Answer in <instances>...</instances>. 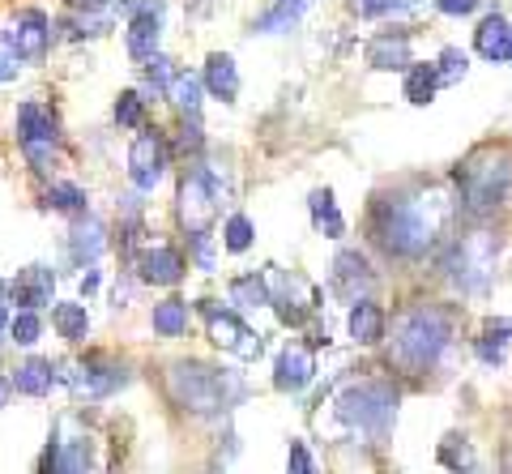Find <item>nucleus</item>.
<instances>
[{"label":"nucleus","instance_id":"obj_3","mask_svg":"<svg viewBox=\"0 0 512 474\" xmlns=\"http://www.w3.org/2000/svg\"><path fill=\"white\" fill-rule=\"evenodd\" d=\"M333 419L355 436H384L397 419V389L389 381H355L333 398Z\"/></svg>","mask_w":512,"mask_h":474},{"label":"nucleus","instance_id":"obj_33","mask_svg":"<svg viewBox=\"0 0 512 474\" xmlns=\"http://www.w3.org/2000/svg\"><path fill=\"white\" fill-rule=\"evenodd\" d=\"M9 334L18 346H35L39 334H43V321H39V312H18V316H9Z\"/></svg>","mask_w":512,"mask_h":474},{"label":"nucleus","instance_id":"obj_21","mask_svg":"<svg viewBox=\"0 0 512 474\" xmlns=\"http://www.w3.org/2000/svg\"><path fill=\"white\" fill-rule=\"evenodd\" d=\"M367 65L372 69H406L410 65V39L406 35H380L367 47Z\"/></svg>","mask_w":512,"mask_h":474},{"label":"nucleus","instance_id":"obj_38","mask_svg":"<svg viewBox=\"0 0 512 474\" xmlns=\"http://www.w3.org/2000/svg\"><path fill=\"white\" fill-rule=\"evenodd\" d=\"M141 116H146V107H141V94H120V103H116V120L124 124V129H141Z\"/></svg>","mask_w":512,"mask_h":474},{"label":"nucleus","instance_id":"obj_43","mask_svg":"<svg viewBox=\"0 0 512 474\" xmlns=\"http://www.w3.org/2000/svg\"><path fill=\"white\" fill-rule=\"evenodd\" d=\"M124 13H133V18H158L163 13V0H120Z\"/></svg>","mask_w":512,"mask_h":474},{"label":"nucleus","instance_id":"obj_13","mask_svg":"<svg viewBox=\"0 0 512 474\" xmlns=\"http://www.w3.org/2000/svg\"><path fill=\"white\" fill-rule=\"evenodd\" d=\"M137 278L150 282V287H171V282H180V278H184V257H180V248H171V244L146 248V252L137 257Z\"/></svg>","mask_w":512,"mask_h":474},{"label":"nucleus","instance_id":"obj_9","mask_svg":"<svg viewBox=\"0 0 512 474\" xmlns=\"http://www.w3.org/2000/svg\"><path fill=\"white\" fill-rule=\"evenodd\" d=\"M218 214V188L210 184V171H192L180 184V223L192 235H205Z\"/></svg>","mask_w":512,"mask_h":474},{"label":"nucleus","instance_id":"obj_14","mask_svg":"<svg viewBox=\"0 0 512 474\" xmlns=\"http://www.w3.org/2000/svg\"><path fill=\"white\" fill-rule=\"evenodd\" d=\"M64 381H69L73 393H86V398H103V393L120 389L128 376H124V368H107L103 359H86V363H77L73 372H64Z\"/></svg>","mask_w":512,"mask_h":474},{"label":"nucleus","instance_id":"obj_16","mask_svg":"<svg viewBox=\"0 0 512 474\" xmlns=\"http://www.w3.org/2000/svg\"><path fill=\"white\" fill-rule=\"evenodd\" d=\"M52 287H56L52 270H43V265H30V270H22L18 282H13V299L22 304V312H35L43 304H52Z\"/></svg>","mask_w":512,"mask_h":474},{"label":"nucleus","instance_id":"obj_23","mask_svg":"<svg viewBox=\"0 0 512 474\" xmlns=\"http://www.w3.org/2000/svg\"><path fill=\"white\" fill-rule=\"evenodd\" d=\"M13 385H18V393H26V398H43V393H52L56 372L47 359H26L18 368V376H13Z\"/></svg>","mask_w":512,"mask_h":474},{"label":"nucleus","instance_id":"obj_24","mask_svg":"<svg viewBox=\"0 0 512 474\" xmlns=\"http://www.w3.org/2000/svg\"><path fill=\"white\" fill-rule=\"evenodd\" d=\"M308 205H312V223H316V231H320V235H329V240H338V235L346 231V223H342V210H338V201H333L329 188H316Z\"/></svg>","mask_w":512,"mask_h":474},{"label":"nucleus","instance_id":"obj_5","mask_svg":"<svg viewBox=\"0 0 512 474\" xmlns=\"http://www.w3.org/2000/svg\"><path fill=\"white\" fill-rule=\"evenodd\" d=\"M167 385H171V398L184 410H192V415H214V410H227L231 398H239V381H227V376L205 368V363H175Z\"/></svg>","mask_w":512,"mask_h":474},{"label":"nucleus","instance_id":"obj_4","mask_svg":"<svg viewBox=\"0 0 512 474\" xmlns=\"http://www.w3.org/2000/svg\"><path fill=\"white\" fill-rule=\"evenodd\" d=\"M457 184H461V201L474 218H487L495 214L512 193V167L504 154L495 150H478L466 167L457 171Z\"/></svg>","mask_w":512,"mask_h":474},{"label":"nucleus","instance_id":"obj_18","mask_svg":"<svg viewBox=\"0 0 512 474\" xmlns=\"http://www.w3.org/2000/svg\"><path fill=\"white\" fill-rule=\"evenodd\" d=\"M201 86L210 90L214 99H235V94H239V69H235V60L227 52H214L210 60H205Z\"/></svg>","mask_w":512,"mask_h":474},{"label":"nucleus","instance_id":"obj_39","mask_svg":"<svg viewBox=\"0 0 512 474\" xmlns=\"http://www.w3.org/2000/svg\"><path fill=\"white\" fill-rule=\"evenodd\" d=\"M350 13H359V18H384V13L402 9L406 0H346Z\"/></svg>","mask_w":512,"mask_h":474},{"label":"nucleus","instance_id":"obj_17","mask_svg":"<svg viewBox=\"0 0 512 474\" xmlns=\"http://www.w3.org/2000/svg\"><path fill=\"white\" fill-rule=\"evenodd\" d=\"M43 474H90V445H86V436L64 440V445L47 449Z\"/></svg>","mask_w":512,"mask_h":474},{"label":"nucleus","instance_id":"obj_1","mask_svg":"<svg viewBox=\"0 0 512 474\" xmlns=\"http://www.w3.org/2000/svg\"><path fill=\"white\" fill-rule=\"evenodd\" d=\"M448 223V197L440 188H402L372 205V240L402 261H419L436 248Z\"/></svg>","mask_w":512,"mask_h":474},{"label":"nucleus","instance_id":"obj_48","mask_svg":"<svg viewBox=\"0 0 512 474\" xmlns=\"http://www.w3.org/2000/svg\"><path fill=\"white\" fill-rule=\"evenodd\" d=\"M508 60H512V39H508Z\"/></svg>","mask_w":512,"mask_h":474},{"label":"nucleus","instance_id":"obj_31","mask_svg":"<svg viewBox=\"0 0 512 474\" xmlns=\"http://www.w3.org/2000/svg\"><path fill=\"white\" fill-rule=\"evenodd\" d=\"M103 223H99V218H86V223H77L73 227V257L77 261H94V257H99V252H103Z\"/></svg>","mask_w":512,"mask_h":474},{"label":"nucleus","instance_id":"obj_32","mask_svg":"<svg viewBox=\"0 0 512 474\" xmlns=\"http://www.w3.org/2000/svg\"><path fill=\"white\" fill-rule=\"evenodd\" d=\"M440 90V82H436V65H414L410 73H406V99L414 103V107H423V103H431V94Z\"/></svg>","mask_w":512,"mask_h":474},{"label":"nucleus","instance_id":"obj_8","mask_svg":"<svg viewBox=\"0 0 512 474\" xmlns=\"http://www.w3.org/2000/svg\"><path fill=\"white\" fill-rule=\"evenodd\" d=\"M18 137H22V150L30 158V167L35 171L52 167V158H56V120H52V112L26 103L18 112Z\"/></svg>","mask_w":512,"mask_h":474},{"label":"nucleus","instance_id":"obj_41","mask_svg":"<svg viewBox=\"0 0 512 474\" xmlns=\"http://www.w3.org/2000/svg\"><path fill=\"white\" fill-rule=\"evenodd\" d=\"M18 69H22V56L13 52V43L0 35V82H9V77H18Z\"/></svg>","mask_w":512,"mask_h":474},{"label":"nucleus","instance_id":"obj_15","mask_svg":"<svg viewBox=\"0 0 512 474\" xmlns=\"http://www.w3.org/2000/svg\"><path fill=\"white\" fill-rule=\"evenodd\" d=\"M47 39H52V30H47V18H43L39 9H26L22 18L13 22V35H9L13 52H18L22 60L43 56V52H47Z\"/></svg>","mask_w":512,"mask_h":474},{"label":"nucleus","instance_id":"obj_12","mask_svg":"<svg viewBox=\"0 0 512 474\" xmlns=\"http://www.w3.org/2000/svg\"><path fill=\"white\" fill-rule=\"evenodd\" d=\"M312 376H316V355L303 342H286L274 363V385L282 393H299L312 385Z\"/></svg>","mask_w":512,"mask_h":474},{"label":"nucleus","instance_id":"obj_22","mask_svg":"<svg viewBox=\"0 0 512 474\" xmlns=\"http://www.w3.org/2000/svg\"><path fill=\"white\" fill-rule=\"evenodd\" d=\"M508 346H512V321H491L483 329V338L474 342V351L483 363H491V368H500V363L508 359Z\"/></svg>","mask_w":512,"mask_h":474},{"label":"nucleus","instance_id":"obj_6","mask_svg":"<svg viewBox=\"0 0 512 474\" xmlns=\"http://www.w3.org/2000/svg\"><path fill=\"white\" fill-rule=\"evenodd\" d=\"M495 257H500V240L491 231H474L448 252L444 274L453 287H461V295H483L495 274Z\"/></svg>","mask_w":512,"mask_h":474},{"label":"nucleus","instance_id":"obj_30","mask_svg":"<svg viewBox=\"0 0 512 474\" xmlns=\"http://www.w3.org/2000/svg\"><path fill=\"white\" fill-rule=\"evenodd\" d=\"M154 329L163 338H180L188 329V304L184 299H163V304L154 308Z\"/></svg>","mask_w":512,"mask_h":474},{"label":"nucleus","instance_id":"obj_42","mask_svg":"<svg viewBox=\"0 0 512 474\" xmlns=\"http://www.w3.org/2000/svg\"><path fill=\"white\" fill-rule=\"evenodd\" d=\"M146 77H150L158 90H167L171 77H175V73H171V60H167V56H150V60H146Z\"/></svg>","mask_w":512,"mask_h":474},{"label":"nucleus","instance_id":"obj_19","mask_svg":"<svg viewBox=\"0 0 512 474\" xmlns=\"http://www.w3.org/2000/svg\"><path fill=\"white\" fill-rule=\"evenodd\" d=\"M508 39H512V26L500 18V13L483 18L474 30V47H478L483 60H508Z\"/></svg>","mask_w":512,"mask_h":474},{"label":"nucleus","instance_id":"obj_2","mask_svg":"<svg viewBox=\"0 0 512 474\" xmlns=\"http://www.w3.org/2000/svg\"><path fill=\"white\" fill-rule=\"evenodd\" d=\"M453 312L440 304H414L393 321V338H389V359L402 372L419 376L431 372L444 359V351L453 346Z\"/></svg>","mask_w":512,"mask_h":474},{"label":"nucleus","instance_id":"obj_10","mask_svg":"<svg viewBox=\"0 0 512 474\" xmlns=\"http://www.w3.org/2000/svg\"><path fill=\"white\" fill-rule=\"evenodd\" d=\"M167 171V141L158 129H146L137 133L133 150H128V176H133V184L141 188V193H150V188L163 180Z\"/></svg>","mask_w":512,"mask_h":474},{"label":"nucleus","instance_id":"obj_36","mask_svg":"<svg viewBox=\"0 0 512 474\" xmlns=\"http://www.w3.org/2000/svg\"><path fill=\"white\" fill-rule=\"evenodd\" d=\"M47 201H52V210H64V214H82L86 210V193L77 184H52Z\"/></svg>","mask_w":512,"mask_h":474},{"label":"nucleus","instance_id":"obj_47","mask_svg":"<svg viewBox=\"0 0 512 474\" xmlns=\"http://www.w3.org/2000/svg\"><path fill=\"white\" fill-rule=\"evenodd\" d=\"M5 398H9V385H5V381H0V406H5Z\"/></svg>","mask_w":512,"mask_h":474},{"label":"nucleus","instance_id":"obj_29","mask_svg":"<svg viewBox=\"0 0 512 474\" xmlns=\"http://www.w3.org/2000/svg\"><path fill=\"white\" fill-rule=\"evenodd\" d=\"M231 304L239 308H261L269 304V278L265 274H244L231 282Z\"/></svg>","mask_w":512,"mask_h":474},{"label":"nucleus","instance_id":"obj_28","mask_svg":"<svg viewBox=\"0 0 512 474\" xmlns=\"http://www.w3.org/2000/svg\"><path fill=\"white\" fill-rule=\"evenodd\" d=\"M158 18H133V26H128V52H133L137 60H150L158 56Z\"/></svg>","mask_w":512,"mask_h":474},{"label":"nucleus","instance_id":"obj_34","mask_svg":"<svg viewBox=\"0 0 512 474\" xmlns=\"http://www.w3.org/2000/svg\"><path fill=\"white\" fill-rule=\"evenodd\" d=\"M440 462L448 470H474V449L461 436H448L444 445H440Z\"/></svg>","mask_w":512,"mask_h":474},{"label":"nucleus","instance_id":"obj_27","mask_svg":"<svg viewBox=\"0 0 512 474\" xmlns=\"http://www.w3.org/2000/svg\"><path fill=\"white\" fill-rule=\"evenodd\" d=\"M316 5V0H282V5L274 9V13H265V18H256V30L261 35H278V30H286V26H295L303 13H308Z\"/></svg>","mask_w":512,"mask_h":474},{"label":"nucleus","instance_id":"obj_46","mask_svg":"<svg viewBox=\"0 0 512 474\" xmlns=\"http://www.w3.org/2000/svg\"><path fill=\"white\" fill-rule=\"evenodd\" d=\"M0 329H9V308L0 304Z\"/></svg>","mask_w":512,"mask_h":474},{"label":"nucleus","instance_id":"obj_37","mask_svg":"<svg viewBox=\"0 0 512 474\" xmlns=\"http://www.w3.org/2000/svg\"><path fill=\"white\" fill-rule=\"evenodd\" d=\"M222 244H227L231 252H248L252 248V223L244 214H231L227 218V231H222Z\"/></svg>","mask_w":512,"mask_h":474},{"label":"nucleus","instance_id":"obj_26","mask_svg":"<svg viewBox=\"0 0 512 474\" xmlns=\"http://www.w3.org/2000/svg\"><path fill=\"white\" fill-rule=\"evenodd\" d=\"M201 77L197 73H175L171 77V86H167V94H171V103L180 107L184 116H197L201 112Z\"/></svg>","mask_w":512,"mask_h":474},{"label":"nucleus","instance_id":"obj_20","mask_svg":"<svg viewBox=\"0 0 512 474\" xmlns=\"http://www.w3.org/2000/svg\"><path fill=\"white\" fill-rule=\"evenodd\" d=\"M346 325H350V338H355L359 346H376L384 338V325H389V321H384V312L372 304V299H359V304L350 308Z\"/></svg>","mask_w":512,"mask_h":474},{"label":"nucleus","instance_id":"obj_11","mask_svg":"<svg viewBox=\"0 0 512 474\" xmlns=\"http://www.w3.org/2000/svg\"><path fill=\"white\" fill-rule=\"evenodd\" d=\"M372 282H376V274H372V265H367L363 252H355V248L338 252V261H333V291L342 299L359 304V299L372 295Z\"/></svg>","mask_w":512,"mask_h":474},{"label":"nucleus","instance_id":"obj_35","mask_svg":"<svg viewBox=\"0 0 512 474\" xmlns=\"http://www.w3.org/2000/svg\"><path fill=\"white\" fill-rule=\"evenodd\" d=\"M466 69H470L466 52L448 47V52L440 56V65H436V82H440V86H453V82H461V77H466Z\"/></svg>","mask_w":512,"mask_h":474},{"label":"nucleus","instance_id":"obj_25","mask_svg":"<svg viewBox=\"0 0 512 474\" xmlns=\"http://www.w3.org/2000/svg\"><path fill=\"white\" fill-rule=\"evenodd\" d=\"M52 321H56V329H60V338H64V342H86V334H90L86 304H56Z\"/></svg>","mask_w":512,"mask_h":474},{"label":"nucleus","instance_id":"obj_45","mask_svg":"<svg viewBox=\"0 0 512 474\" xmlns=\"http://www.w3.org/2000/svg\"><path fill=\"white\" fill-rule=\"evenodd\" d=\"M192 248H197V261L201 270H214V252H210V235H188Z\"/></svg>","mask_w":512,"mask_h":474},{"label":"nucleus","instance_id":"obj_44","mask_svg":"<svg viewBox=\"0 0 512 474\" xmlns=\"http://www.w3.org/2000/svg\"><path fill=\"white\" fill-rule=\"evenodd\" d=\"M440 13H448V18H466V13H474L483 0H436Z\"/></svg>","mask_w":512,"mask_h":474},{"label":"nucleus","instance_id":"obj_40","mask_svg":"<svg viewBox=\"0 0 512 474\" xmlns=\"http://www.w3.org/2000/svg\"><path fill=\"white\" fill-rule=\"evenodd\" d=\"M286 474H316V462H312V453L308 445H291V453H286Z\"/></svg>","mask_w":512,"mask_h":474},{"label":"nucleus","instance_id":"obj_7","mask_svg":"<svg viewBox=\"0 0 512 474\" xmlns=\"http://www.w3.org/2000/svg\"><path fill=\"white\" fill-rule=\"evenodd\" d=\"M201 312H205V329H210V342H214V346H222V351H231V355L248 359V363L261 359V351H265L261 334H256V329H248L235 312L210 304V299H201Z\"/></svg>","mask_w":512,"mask_h":474}]
</instances>
